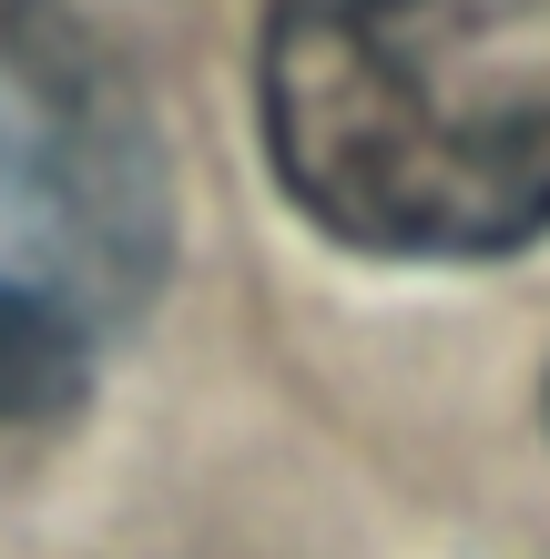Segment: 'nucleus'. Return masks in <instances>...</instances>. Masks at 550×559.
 <instances>
[{"label": "nucleus", "instance_id": "nucleus-1", "mask_svg": "<svg viewBox=\"0 0 550 559\" xmlns=\"http://www.w3.org/2000/svg\"><path fill=\"white\" fill-rule=\"evenodd\" d=\"M255 103L276 183L358 254L550 235V0H266Z\"/></svg>", "mask_w": 550, "mask_h": 559}, {"label": "nucleus", "instance_id": "nucleus-2", "mask_svg": "<svg viewBox=\"0 0 550 559\" xmlns=\"http://www.w3.org/2000/svg\"><path fill=\"white\" fill-rule=\"evenodd\" d=\"M164 254L174 183L133 72L72 0H0V306L113 336Z\"/></svg>", "mask_w": 550, "mask_h": 559}, {"label": "nucleus", "instance_id": "nucleus-3", "mask_svg": "<svg viewBox=\"0 0 550 559\" xmlns=\"http://www.w3.org/2000/svg\"><path fill=\"white\" fill-rule=\"evenodd\" d=\"M92 346L82 325L61 316H31V306H0V478L42 468V457L72 438V417L92 397Z\"/></svg>", "mask_w": 550, "mask_h": 559}]
</instances>
